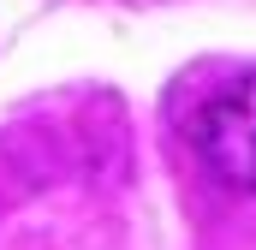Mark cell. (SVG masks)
Returning <instances> with one entry per match:
<instances>
[{"label": "cell", "instance_id": "obj_1", "mask_svg": "<svg viewBox=\"0 0 256 250\" xmlns=\"http://www.w3.org/2000/svg\"><path fill=\"white\" fill-rule=\"evenodd\" d=\"M196 155L208 179L256 196V72L232 78L196 120Z\"/></svg>", "mask_w": 256, "mask_h": 250}, {"label": "cell", "instance_id": "obj_2", "mask_svg": "<svg viewBox=\"0 0 256 250\" xmlns=\"http://www.w3.org/2000/svg\"><path fill=\"white\" fill-rule=\"evenodd\" d=\"M126 6H155V0H126Z\"/></svg>", "mask_w": 256, "mask_h": 250}]
</instances>
